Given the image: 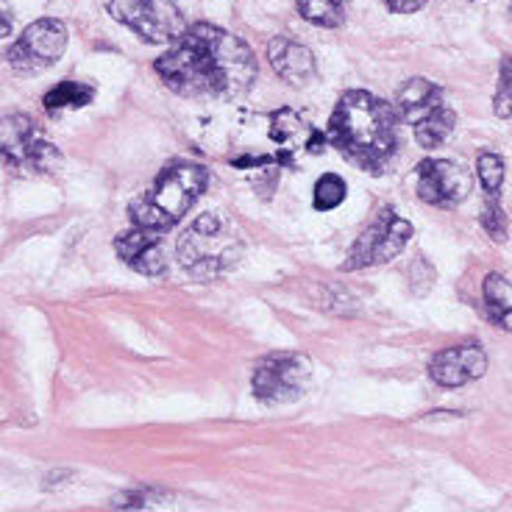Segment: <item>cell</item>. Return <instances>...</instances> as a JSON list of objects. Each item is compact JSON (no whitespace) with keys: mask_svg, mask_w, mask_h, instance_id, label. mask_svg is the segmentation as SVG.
I'll return each mask as SVG.
<instances>
[{"mask_svg":"<svg viewBox=\"0 0 512 512\" xmlns=\"http://www.w3.org/2000/svg\"><path fill=\"white\" fill-rule=\"evenodd\" d=\"M154 70L170 92L204 101L243 98L259 73L248 42L212 23L184 28L170 51L156 59Z\"/></svg>","mask_w":512,"mask_h":512,"instance_id":"6da1fadb","label":"cell"},{"mask_svg":"<svg viewBox=\"0 0 512 512\" xmlns=\"http://www.w3.org/2000/svg\"><path fill=\"white\" fill-rule=\"evenodd\" d=\"M398 123L401 115L396 103L365 90H351L334 106L326 142L359 170L382 176L398 154Z\"/></svg>","mask_w":512,"mask_h":512,"instance_id":"7a4b0ae2","label":"cell"},{"mask_svg":"<svg viewBox=\"0 0 512 512\" xmlns=\"http://www.w3.org/2000/svg\"><path fill=\"white\" fill-rule=\"evenodd\" d=\"M206 184H209V170L204 165L176 162L165 167L148 187V192L128 206L131 223L154 231L173 229L201 198Z\"/></svg>","mask_w":512,"mask_h":512,"instance_id":"3957f363","label":"cell"},{"mask_svg":"<svg viewBox=\"0 0 512 512\" xmlns=\"http://www.w3.org/2000/svg\"><path fill=\"white\" fill-rule=\"evenodd\" d=\"M243 243L229 218L218 212H204L192 220V226L179 237L181 268L195 279H215L240 262Z\"/></svg>","mask_w":512,"mask_h":512,"instance_id":"277c9868","label":"cell"},{"mask_svg":"<svg viewBox=\"0 0 512 512\" xmlns=\"http://www.w3.org/2000/svg\"><path fill=\"white\" fill-rule=\"evenodd\" d=\"M396 109L401 120L410 123L412 131H415V140L426 151L440 148L457 126V112L448 106L446 92L429 78H410L398 90Z\"/></svg>","mask_w":512,"mask_h":512,"instance_id":"5b68a950","label":"cell"},{"mask_svg":"<svg viewBox=\"0 0 512 512\" xmlns=\"http://www.w3.org/2000/svg\"><path fill=\"white\" fill-rule=\"evenodd\" d=\"M0 162L20 176H48L62 165V154L28 115L0 117Z\"/></svg>","mask_w":512,"mask_h":512,"instance_id":"8992f818","label":"cell"},{"mask_svg":"<svg viewBox=\"0 0 512 512\" xmlns=\"http://www.w3.org/2000/svg\"><path fill=\"white\" fill-rule=\"evenodd\" d=\"M103 6L112 20L134 31L148 45H173L187 28V20L173 0H103Z\"/></svg>","mask_w":512,"mask_h":512,"instance_id":"52a82bcc","label":"cell"},{"mask_svg":"<svg viewBox=\"0 0 512 512\" xmlns=\"http://www.w3.org/2000/svg\"><path fill=\"white\" fill-rule=\"evenodd\" d=\"M412 223L398 215L396 209L384 206L376 212V218L359 231V237L351 245L343 270H362L384 265L390 259H396L412 237Z\"/></svg>","mask_w":512,"mask_h":512,"instance_id":"ba28073f","label":"cell"},{"mask_svg":"<svg viewBox=\"0 0 512 512\" xmlns=\"http://www.w3.org/2000/svg\"><path fill=\"white\" fill-rule=\"evenodd\" d=\"M309 376H312V362L304 354L276 351V354L259 359L254 376H251V387L262 404L279 407V404H290L304 396Z\"/></svg>","mask_w":512,"mask_h":512,"instance_id":"9c48e42d","label":"cell"},{"mask_svg":"<svg viewBox=\"0 0 512 512\" xmlns=\"http://www.w3.org/2000/svg\"><path fill=\"white\" fill-rule=\"evenodd\" d=\"M67 51V26L62 20L42 17L20 34L6 51V62L20 76H37L59 62Z\"/></svg>","mask_w":512,"mask_h":512,"instance_id":"30bf717a","label":"cell"},{"mask_svg":"<svg viewBox=\"0 0 512 512\" xmlns=\"http://www.w3.org/2000/svg\"><path fill=\"white\" fill-rule=\"evenodd\" d=\"M415 190L423 204L437 209L460 206L471 192V173L451 159H423L415 167Z\"/></svg>","mask_w":512,"mask_h":512,"instance_id":"8fae6325","label":"cell"},{"mask_svg":"<svg viewBox=\"0 0 512 512\" xmlns=\"http://www.w3.org/2000/svg\"><path fill=\"white\" fill-rule=\"evenodd\" d=\"M270 140L279 145L276 159L282 167H295L298 156H315L329 145L326 131H318L293 109H276L270 115Z\"/></svg>","mask_w":512,"mask_h":512,"instance_id":"7c38bea8","label":"cell"},{"mask_svg":"<svg viewBox=\"0 0 512 512\" xmlns=\"http://www.w3.org/2000/svg\"><path fill=\"white\" fill-rule=\"evenodd\" d=\"M487 371V354L479 343H460L443 348L429 362V376L440 387H462V384L482 379Z\"/></svg>","mask_w":512,"mask_h":512,"instance_id":"4fadbf2b","label":"cell"},{"mask_svg":"<svg viewBox=\"0 0 512 512\" xmlns=\"http://www.w3.org/2000/svg\"><path fill=\"white\" fill-rule=\"evenodd\" d=\"M159 234L162 231L142 229V226H134V229L117 234V256L126 262L128 268L137 270L142 276H162L167 270V256Z\"/></svg>","mask_w":512,"mask_h":512,"instance_id":"5bb4252c","label":"cell"},{"mask_svg":"<svg viewBox=\"0 0 512 512\" xmlns=\"http://www.w3.org/2000/svg\"><path fill=\"white\" fill-rule=\"evenodd\" d=\"M268 62L273 67V73L290 87H307L318 76L315 56H312L307 45H301V42H295L290 37H282V34L268 42Z\"/></svg>","mask_w":512,"mask_h":512,"instance_id":"9a60e30c","label":"cell"},{"mask_svg":"<svg viewBox=\"0 0 512 512\" xmlns=\"http://www.w3.org/2000/svg\"><path fill=\"white\" fill-rule=\"evenodd\" d=\"M482 298H485L487 318L493 320L499 329L512 332V284L501 273H487L482 284Z\"/></svg>","mask_w":512,"mask_h":512,"instance_id":"2e32d148","label":"cell"},{"mask_svg":"<svg viewBox=\"0 0 512 512\" xmlns=\"http://www.w3.org/2000/svg\"><path fill=\"white\" fill-rule=\"evenodd\" d=\"M95 98V90L90 84H81V81H62L56 84L53 90L45 92L42 98V106L56 115V112H64V109H84L87 103H92Z\"/></svg>","mask_w":512,"mask_h":512,"instance_id":"e0dca14e","label":"cell"},{"mask_svg":"<svg viewBox=\"0 0 512 512\" xmlns=\"http://www.w3.org/2000/svg\"><path fill=\"white\" fill-rule=\"evenodd\" d=\"M298 14L318 28H340L346 23L343 0H295Z\"/></svg>","mask_w":512,"mask_h":512,"instance_id":"ac0fdd59","label":"cell"},{"mask_svg":"<svg viewBox=\"0 0 512 512\" xmlns=\"http://www.w3.org/2000/svg\"><path fill=\"white\" fill-rule=\"evenodd\" d=\"M348 187L346 181L340 179L337 173H326L320 176L318 184H315V195H312V204L318 212H332L337 206L346 201Z\"/></svg>","mask_w":512,"mask_h":512,"instance_id":"d6986e66","label":"cell"},{"mask_svg":"<svg viewBox=\"0 0 512 512\" xmlns=\"http://www.w3.org/2000/svg\"><path fill=\"white\" fill-rule=\"evenodd\" d=\"M504 173H507V170H504V159H501L499 154H490V151L479 154V159H476V176L482 181L485 195L499 198L501 187H504Z\"/></svg>","mask_w":512,"mask_h":512,"instance_id":"ffe728a7","label":"cell"},{"mask_svg":"<svg viewBox=\"0 0 512 512\" xmlns=\"http://www.w3.org/2000/svg\"><path fill=\"white\" fill-rule=\"evenodd\" d=\"M493 112L501 120L512 117V56H504L499 64V87L493 95Z\"/></svg>","mask_w":512,"mask_h":512,"instance_id":"44dd1931","label":"cell"},{"mask_svg":"<svg viewBox=\"0 0 512 512\" xmlns=\"http://www.w3.org/2000/svg\"><path fill=\"white\" fill-rule=\"evenodd\" d=\"M482 229L490 234V240L496 243H507V215H504V206L499 204V198H490L487 195L485 206H482Z\"/></svg>","mask_w":512,"mask_h":512,"instance_id":"7402d4cb","label":"cell"},{"mask_svg":"<svg viewBox=\"0 0 512 512\" xmlns=\"http://www.w3.org/2000/svg\"><path fill=\"white\" fill-rule=\"evenodd\" d=\"M156 501H159V493L156 490H134V493H123V496H117L112 501V507L117 510H145V507H154Z\"/></svg>","mask_w":512,"mask_h":512,"instance_id":"603a6c76","label":"cell"},{"mask_svg":"<svg viewBox=\"0 0 512 512\" xmlns=\"http://www.w3.org/2000/svg\"><path fill=\"white\" fill-rule=\"evenodd\" d=\"M384 6L393 14H415L426 6V0H384Z\"/></svg>","mask_w":512,"mask_h":512,"instance_id":"cb8c5ba5","label":"cell"},{"mask_svg":"<svg viewBox=\"0 0 512 512\" xmlns=\"http://www.w3.org/2000/svg\"><path fill=\"white\" fill-rule=\"evenodd\" d=\"M12 34V23H9V17L0 12V37H9Z\"/></svg>","mask_w":512,"mask_h":512,"instance_id":"d4e9b609","label":"cell"}]
</instances>
